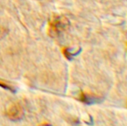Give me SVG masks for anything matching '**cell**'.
<instances>
[{"instance_id": "obj_4", "label": "cell", "mask_w": 127, "mask_h": 126, "mask_svg": "<svg viewBox=\"0 0 127 126\" xmlns=\"http://www.w3.org/2000/svg\"><path fill=\"white\" fill-rule=\"evenodd\" d=\"M62 52H63L64 55L65 56V57H66L67 59H72L73 56H75L76 55H77V54L79 53V52H76V53H72V52H70V50L68 48H66V47L62 49Z\"/></svg>"}, {"instance_id": "obj_5", "label": "cell", "mask_w": 127, "mask_h": 126, "mask_svg": "<svg viewBox=\"0 0 127 126\" xmlns=\"http://www.w3.org/2000/svg\"><path fill=\"white\" fill-rule=\"evenodd\" d=\"M0 86L2 87V88H4V89H8V90H9V91H11V92H16V90L14 89V88L11 85L8 84L7 82L4 81V80H0Z\"/></svg>"}, {"instance_id": "obj_2", "label": "cell", "mask_w": 127, "mask_h": 126, "mask_svg": "<svg viewBox=\"0 0 127 126\" xmlns=\"http://www.w3.org/2000/svg\"><path fill=\"white\" fill-rule=\"evenodd\" d=\"M6 115L10 119L13 121H17L23 118L24 115V111L20 104L15 103L11 105L7 110Z\"/></svg>"}, {"instance_id": "obj_1", "label": "cell", "mask_w": 127, "mask_h": 126, "mask_svg": "<svg viewBox=\"0 0 127 126\" xmlns=\"http://www.w3.org/2000/svg\"><path fill=\"white\" fill-rule=\"evenodd\" d=\"M70 26L69 20L64 15H53L48 23V33L52 38L59 36Z\"/></svg>"}, {"instance_id": "obj_3", "label": "cell", "mask_w": 127, "mask_h": 126, "mask_svg": "<svg viewBox=\"0 0 127 126\" xmlns=\"http://www.w3.org/2000/svg\"><path fill=\"white\" fill-rule=\"evenodd\" d=\"M79 100L86 104H94L99 103L100 99L98 97L91 95L85 92H81L80 96H79Z\"/></svg>"}]
</instances>
